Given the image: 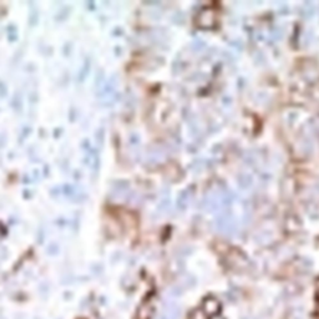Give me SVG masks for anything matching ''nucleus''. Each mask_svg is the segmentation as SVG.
Listing matches in <instances>:
<instances>
[{"label":"nucleus","mask_w":319,"mask_h":319,"mask_svg":"<svg viewBox=\"0 0 319 319\" xmlns=\"http://www.w3.org/2000/svg\"><path fill=\"white\" fill-rule=\"evenodd\" d=\"M217 24L216 11L213 9H203L197 19V25L202 29H213Z\"/></svg>","instance_id":"obj_1"},{"label":"nucleus","mask_w":319,"mask_h":319,"mask_svg":"<svg viewBox=\"0 0 319 319\" xmlns=\"http://www.w3.org/2000/svg\"><path fill=\"white\" fill-rule=\"evenodd\" d=\"M155 314V306L151 302L145 301L140 304L135 313V319H152Z\"/></svg>","instance_id":"obj_4"},{"label":"nucleus","mask_w":319,"mask_h":319,"mask_svg":"<svg viewBox=\"0 0 319 319\" xmlns=\"http://www.w3.org/2000/svg\"><path fill=\"white\" fill-rule=\"evenodd\" d=\"M189 319H207V314L204 313L202 309H193V311L190 313Z\"/></svg>","instance_id":"obj_6"},{"label":"nucleus","mask_w":319,"mask_h":319,"mask_svg":"<svg viewBox=\"0 0 319 319\" xmlns=\"http://www.w3.org/2000/svg\"><path fill=\"white\" fill-rule=\"evenodd\" d=\"M158 319H175V318H172V317L170 316V314L167 313V312L164 311V312H162V313H161V316L158 317Z\"/></svg>","instance_id":"obj_7"},{"label":"nucleus","mask_w":319,"mask_h":319,"mask_svg":"<svg viewBox=\"0 0 319 319\" xmlns=\"http://www.w3.org/2000/svg\"><path fill=\"white\" fill-rule=\"evenodd\" d=\"M243 319H255V318H252V317H246V318H243Z\"/></svg>","instance_id":"obj_9"},{"label":"nucleus","mask_w":319,"mask_h":319,"mask_svg":"<svg viewBox=\"0 0 319 319\" xmlns=\"http://www.w3.org/2000/svg\"><path fill=\"white\" fill-rule=\"evenodd\" d=\"M211 319H225V318H223V317H222V316H218V314H217V316H213V317H211Z\"/></svg>","instance_id":"obj_8"},{"label":"nucleus","mask_w":319,"mask_h":319,"mask_svg":"<svg viewBox=\"0 0 319 319\" xmlns=\"http://www.w3.org/2000/svg\"><path fill=\"white\" fill-rule=\"evenodd\" d=\"M299 226H301V223H299L298 221V217L294 215H288L286 217V221H284V228H286L287 232H297V231L299 230Z\"/></svg>","instance_id":"obj_5"},{"label":"nucleus","mask_w":319,"mask_h":319,"mask_svg":"<svg viewBox=\"0 0 319 319\" xmlns=\"http://www.w3.org/2000/svg\"><path fill=\"white\" fill-rule=\"evenodd\" d=\"M202 311L207 314V316H217L221 312V303L217 298L215 297H207L204 298L203 303H202Z\"/></svg>","instance_id":"obj_2"},{"label":"nucleus","mask_w":319,"mask_h":319,"mask_svg":"<svg viewBox=\"0 0 319 319\" xmlns=\"http://www.w3.org/2000/svg\"><path fill=\"white\" fill-rule=\"evenodd\" d=\"M230 263L236 269H246L250 264L248 258L246 257L245 253L238 250H233L230 253Z\"/></svg>","instance_id":"obj_3"}]
</instances>
